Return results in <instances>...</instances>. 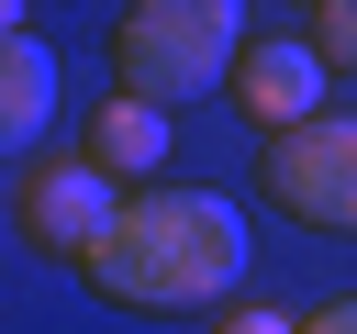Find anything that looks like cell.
Here are the masks:
<instances>
[{
	"label": "cell",
	"instance_id": "cell-3",
	"mask_svg": "<svg viewBox=\"0 0 357 334\" xmlns=\"http://www.w3.org/2000/svg\"><path fill=\"white\" fill-rule=\"evenodd\" d=\"M268 200L312 234H357V111H312L290 134H268Z\"/></svg>",
	"mask_w": 357,
	"mask_h": 334
},
{
	"label": "cell",
	"instance_id": "cell-5",
	"mask_svg": "<svg viewBox=\"0 0 357 334\" xmlns=\"http://www.w3.org/2000/svg\"><path fill=\"white\" fill-rule=\"evenodd\" d=\"M223 100L245 111V134H290V122H312V111H324V56H312V33H301V45L245 33V56H234Z\"/></svg>",
	"mask_w": 357,
	"mask_h": 334
},
{
	"label": "cell",
	"instance_id": "cell-8",
	"mask_svg": "<svg viewBox=\"0 0 357 334\" xmlns=\"http://www.w3.org/2000/svg\"><path fill=\"white\" fill-rule=\"evenodd\" d=\"M312 56L357 78V0H312Z\"/></svg>",
	"mask_w": 357,
	"mask_h": 334
},
{
	"label": "cell",
	"instance_id": "cell-4",
	"mask_svg": "<svg viewBox=\"0 0 357 334\" xmlns=\"http://www.w3.org/2000/svg\"><path fill=\"white\" fill-rule=\"evenodd\" d=\"M11 212H22V245L89 267V245H100L112 212H123V189H112V167H100L89 145H67V156H33V167L11 178Z\"/></svg>",
	"mask_w": 357,
	"mask_h": 334
},
{
	"label": "cell",
	"instance_id": "cell-6",
	"mask_svg": "<svg viewBox=\"0 0 357 334\" xmlns=\"http://www.w3.org/2000/svg\"><path fill=\"white\" fill-rule=\"evenodd\" d=\"M56 122V56L33 33H0V167L33 156V134Z\"/></svg>",
	"mask_w": 357,
	"mask_h": 334
},
{
	"label": "cell",
	"instance_id": "cell-9",
	"mask_svg": "<svg viewBox=\"0 0 357 334\" xmlns=\"http://www.w3.org/2000/svg\"><path fill=\"white\" fill-rule=\"evenodd\" d=\"M212 334H301V323H290V312H268V301H234Z\"/></svg>",
	"mask_w": 357,
	"mask_h": 334
},
{
	"label": "cell",
	"instance_id": "cell-7",
	"mask_svg": "<svg viewBox=\"0 0 357 334\" xmlns=\"http://www.w3.org/2000/svg\"><path fill=\"white\" fill-rule=\"evenodd\" d=\"M112 178H156L167 167V100H134V89H112L100 111H89V134H78Z\"/></svg>",
	"mask_w": 357,
	"mask_h": 334
},
{
	"label": "cell",
	"instance_id": "cell-1",
	"mask_svg": "<svg viewBox=\"0 0 357 334\" xmlns=\"http://www.w3.org/2000/svg\"><path fill=\"white\" fill-rule=\"evenodd\" d=\"M78 278L123 312H201L245 278V212L223 189H134Z\"/></svg>",
	"mask_w": 357,
	"mask_h": 334
},
{
	"label": "cell",
	"instance_id": "cell-11",
	"mask_svg": "<svg viewBox=\"0 0 357 334\" xmlns=\"http://www.w3.org/2000/svg\"><path fill=\"white\" fill-rule=\"evenodd\" d=\"M0 33H22V0H0Z\"/></svg>",
	"mask_w": 357,
	"mask_h": 334
},
{
	"label": "cell",
	"instance_id": "cell-10",
	"mask_svg": "<svg viewBox=\"0 0 357 334\" xmlns=\"http://www.w3.org/2000/svg\"><path fill=\"white\" fill-rule=\"evenodd\" d=\"M301 334H357V301H335V312H312Z\"/></svg>",
	"mask_w": 357,
	"mask_h": 334
},
{
	"label": "cell",
	"instance_id": "cell-2",
	"mask_svg": "<svg viewBox=\"0 0 357 334\" xmlns=\"http://www.w3.org/2000/svg\"><path fill=\"white\" fill-rule=\"evenodd\" d=\"M234 56H245V0H123V22H112V78L167 111L223 89Z\"/></svg>",
	"mask_w": 357,
	"mask_h": 334
}]
</instances>
